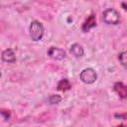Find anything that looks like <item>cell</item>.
<instances>
[{
  "mask_svg": "<svg viewBox=\"0 0 127 127\" xmlns=\"http://www.w3.org/2000/svg\"><path fill=\"white\" fill-rule=\"evenodd\" d=\"M47 55L51 59L56 60V61H62L66 57L65 51L59 48V47H50L48 52H47Z\"/></svg>",
  "mask_w": 127,
  "mask_h": 127,
  "instance_id": "cell-4",
  "label": "cell"
},
{
  "mask_svg": "<svg viewBox=\"0 0 127 127\" xmlns=\"http://www.w3.org/2000/svg\"><path fill=\"white\" fill-rule=\"evenodd\" d=\"M1 60L8 64H15L16 63V55L12 49H6L1 54Z\"/></svg>",
  "mask_w": 127,
  "mask_h": 127,
  "instance_id": "cell-6",
  "label": "cell"
},
{
  "mask_svg": "<svg viewBox=\"0 0 127 127\" xmlns=\"http://www.w3.org/2000/svg\"><path fill=\"white\" fill-rule=\"evenodd\" d=\"M29 34H30V38L32 39V41L34 42L41 41L45 34L44 25L38 20L32 21L29 26Z\"/></svg>",
  "mask_w": 127,
  "mask_h": 127,
  "instance_id": "cell-1",
  "label": "cell"
},
{
  "mask_svg": "<svg viewBox=\"0 0 127 127\" xmlns=\"http://www.w3.org/2000/svg\"><path fill=\"white\" fill-rule=\"evenodd\" d=\"M114 118L115 119H120V120H126L127 119V114L126 113H116L114 114Z\"/></svg>",
  "mask_w": 127,
  "mask_h": 127,
  "instance_id": "cell-13",
  "label": "cell"
},
{
  "mask_svg": "<svg viewBox=\"0 0 127 127\" xmlns=\"http://www.w3.org/2000/svg\"><path fill=\"white\" fill-rule=\"evenodd\" d=\"M96 15L94 14V13H92V14H90L85 20H84V22L82 23V25H81V31L83 32V33H87V32H89L92 28H94V27H96Z\"/></svg>",
  "mask_w": 127,
  "mask_h": 127,
  "instance_id": "cell-5",
  "label": "cell"
},
{
  "mask_svg": "<svg viewBox=\"0 0 127 127\" xmlns=\"http://www.w3.org/2000/svg\"><path fill=\"white\" fill-rule=\"evenodd\" d=\"M122 7H123V9H124V10H126V6H125V2H123V3H122Z\"/></svg>",
  "mask_w": 127,
  "mask_h": 127,
  "instance_id": "cell-14",
  "label": "cell"
},
{
  "mask_svg": "<svg viewBox=\"0 0 127 127\" xmlns=\"http://www.w3.org/2000/svg\"><path fill=\"white\" fill-rule=\"evenodd\" d=\"M113 90L118 94L121 99H125L127 97V87L122 81H117L113 85Z\"/></svg>",
  "mask_w": 127,
  "mask_h": 127,
  "instance_id": "cell-7",
  "label": "cell"
},
{
  "mask_svg": "<svg viewBox=\"0 0 127 127\" xmlns=\"http://www.w3.org/2000/svg\"><path fill=\"white\" fill-rule=\"evenodd\" d=\"M71 88V83L69 82V80L67 78H63L61 79L58 84H57V89L60 91H67Z\"/></svg>",
  "mask_w": 127,
  "mask_h": 127,
  "instance_id": "cell-9",
  "label": "cell"
},
{
  "mask_svg": "<svg viewBox=\"0 0 127 127\" xmlns=\"http://www.w3.org/2000/svg\"><path fill=\"white\" fill-rule=\"evenodd\" d=\"M1 75H2V74H1V71H0V77H1Z\"/></svg>",
  "mask_w": 127,
  "mask_h": 127,
  "instance_id": "cell-15",
  "label": "cell"
},
{
  "mask_svg": "<svg viewBox=\"0 0 127 127\" xmlns=\"http://www.w3.org/2000/svg\"><path fill=\"white\" fill-rule=\"evenodd\" d=\"M102 21L106 25H118L120 22V14L114 8H108L102 13Z\"/></svg>",
  "mask_w": 127,
  "mask_h": 127,
  "instance_id": "cell-2",
  "label": "cell"
},
{
  "mask_svg": "<svg viewBox=\"0 0 127 127\" xmlns=\"http://www.w3.org/2000/svg\"><path fill=\"white\" fill-rule=\"evenodd\" d=\"M118 60H119V63L123 66H126V52L125 51H122L118 54Z\"/></svg>",
  "mask_w": 127,
  "mask_h": 127,
  "instance_id": "cell-11",
  "label": "cell"
},
{
  "mask_svg": "<svg viewBox=\"0 0 127 127\" xmlns=\"http://www.w3.org/2000/svg\"><path fill=\"white\" fill-rule=\"evenodd\" d=\"M62 96L60 94H51L48 97V102L51 105H55V104H59L62 101Z\"/></svg>",
  "mask_w": 127,
  "mask_h": 127,
  "instance_id": "cell-10",
  "label": "cell"
},
{
  "mask_svg": "<svg viewBox=\"0 0 127 127\" xmlns=\"http://www.w3.org/2000/svg\"><path fill=\"white\" fill-rule=\"evenodd\" d=\"M79 78L85 84H92L97 79V72L92 67H86L80 71Z\"/></svg>",
  "mask_w": 127,
  "mask_h": 127,
  "instance_id": "cell-3",
  "label": "cell"
},
{
  "mask_svg": "<svg viewBox=\"0 0 127 127\" xmlns=\"http://www.w3.org/2000/svg\"><path fill=\"white\" fill-rule=\"evenodd\" d=\"M64 1H67V0H64Z\"/></svg>",
  "mask_w": 127,
  "mask_h": 127,
  "instance_id": "cell-16",
  "label": "cell"
},
{
  "mask_svg": "<svg viewBox=\"0 0 127 127\" xmlns=\"http://www.w3.org/2000/svg\"><path fill=\"white\" fill-rule=\"evenodd\" d=\"M69 52H70V54H71L73 57H75V58H81V57H83V55H84V50H83L82 46L79 45V44H76V43H74V44H72V45L70 46Z\"/></svg>",
  "mask_w": 127,
  "mask_h": 127,
  "instance_id": "cell-8",
  "label": "cell"
},
{
  "mask_svg": "<svg viewBox=\"0 0 127 127\" xmlns=\"http://www.w3.org/2000/svg\"><path fill=\"white\" fill-rule=\"evenodd\" d=\"M0 114L3 116L5 120H9L11 117V112L10 110H7V109H0Z\"/></svg>",
  "mask_w": 127,
  "mask_h": 127,
  "instance_id": "cell-12",
  "label": "cell"
}]
</instances>
